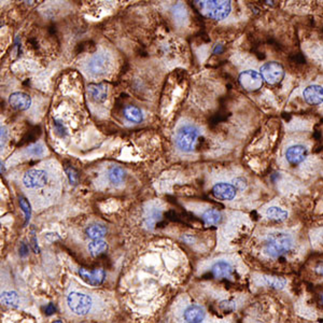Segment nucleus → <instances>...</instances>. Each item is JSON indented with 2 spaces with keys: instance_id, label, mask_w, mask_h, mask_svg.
<instances>
[{
  "instance_id": "nucleus-12",
  "label": "nucleus",
  "mask_w": 323,
  "mask_h": 323,
  "mask_svg": "<svg viewBox=\"0 0 323 323\" xmlns=\"http://www.w3.org/2000/svg\"><path fill=\"white\" fill-rule=\"evenodd\" d=\"M303 97L309 105H320L323 102V87L320 85H309L303 92Z\"/></svg>"
},
{
  "instance_id": "nucleus-32",
  "label": "nucleus",
  "mask_w": 323,
  "mask_h": 323,
  "mask_svg": "<svg viewBox=\"0 0 323 323\" xmlns=\"http://www.w3.org/2000/svg\"><path fill=\"white\" fill-rule=\"evenodd\" d=\"M56 310V308L55 306H54L53 304H48L47 307H46V312L48 315H52L53 312H55Z\"/></svg>"
},
{
  "instance_id": "nucleus-29",
  "label": "nucleus",
  "mask_w": 323,
  "mask_h": 323,
  "mask_svg": "<svg viewBox=\"0 0 323 323\" xmlns=\"http://www.w3.org/2000/svg\"><path fill=\"white\" fill-rule=\"evenodd\" d=\"M31 153L33 155H41L43 153V146L40 144H37L31 149Z\"/></svg>"
},
{
  "instance_id": "nucleus-18",
  "label": "nucleus",
  "mask_w": 323,
  "mask_h": 323,
  "mask_svg": "<svg viewBox=\"0 0 323 323\" xmlns=\"http://www.w3.org/2000/svg\"><path fill=\"white\" fill-rule=\"evenodd\" d=\"M108 249V244L102 239H93L89 243V251L92 257L97 258L104 254Z\"/></svg>"
},
{
  "instance_id": "nucleus-30",
  "label": "nucleus",
  "mask_w": 323,
  "mask_h": 323,
  "mask_svg": "<svg viewBox=\"0 0 323 323\" xmlns=\"http://www.w3.org/2000/svg\"><path fill=\"white\" fill-rule=\"evenodd\" d=\"M19 254H21L22 257H26L28 254V248L24 242H22L21 246H19Z\"/></svg>"
},
{
  "instance_id": "nucleus-13",
  "label": "nucleus",
  "mask_w": 323,
  "mask_h": 323,
  "mask_svg": "<svg viewBox=\"0 0 323 323\" xmlns=\"http://www.w3.org/2000/svg\"><path fill=\"white\" fill-rule=\"evenodd\" d=\"M9 104L16 110L24 111L27 110L32 105V98L25 93L16 92L10 95L9 97Z\"/></svg>"
},
{
  "instance_id": "nucleus-35",
  "label": "nucleus",
  "mask_w": 323,
  "mask_h": 323,
  "mask_svg": "<svg viewBox=\"0 0 323 323\" xmlns=\"http://www.w3.org/2000/svg\"><path fill=\"white\" fill-rule=\"evenodd\" d=\"M321 301H322V304H323V295H322V298H321Z\"/></svg>"
},
{
  "instance_id": "nucleus-5",
  "label": "nucleus",
  "mask_w": 323,
  "mask_h": 323,
  "mask_svg": "<svg viewBox=\"0 0 323 323\" xmlns=\"http://www.w3.org/2000/svg\"><path fill=\"white\" fill-rule=\"evenodd\" d=\"M238 81L243 90L248 92H256L262 87L264 79L261 72L253 69H248L241 72Z\"/></svg>"
},
{
  "instance_id": "nucleus-4",
  "label": "nucleus",
  "mask_w": 323,
  "mask_h": 323,
  "mask_svg": "<svg viewBox=\"0 0 323 323\" xmlns=\"http://www.w3.org/2000/svg\"><path fill=\"white\" fill-rule=\"evenodd\" d=\"M67 305L77 316H85L92 308V298L80 292H71L67 296Z\"/></svg>"
},
{
  "instance_id": "nucleus-6",
  "label": "nucleus",
  "mask_w": 323,
  "mask_h": 323,
  "mask_svg": "<svg viewBox=\"0 0 323 323\" xmlns=\"http://www.w3.org/2000/svg\"><path fill=\"white\" fill-rule=\"evenodd\" d=\"M260 71L263 79L269 83V84H276V83L280 82L282 78L285 77V69H283V67L277 62L265 63L261 67Z\"/></svg>"
},
{
  "instance_id": "nucleus-20",
  "label": "nucleus",
  "mask_w": 323,
  "mask_h": 323,
  "mask_svg": "<svg viewBox=\"0 0 323 323\" xmlns=\"http://www.w3.org/2000/svg\"><path fill=\"white\" fill-rule=\"evenodd\" d=\"M108 178H109L110 182L113 185H119V184L124 182L125 171L122 169L121 167L113 166V167L110 168L109 173H108Z\"/></svg>"
},
{
  "instance_id": "nucleus-22",
  "label": "nucleus",
  "mask_w": 323,
  "mask_h": 323,
  "mask_svg": "<svg viewBox=\"0 0 323 323\" xmlns=\"http://www.w3.org/2000/svg\"><path fill=\"white\" fill-rule=\"evenodd\" d=\"M266 217L271 220H275V221H285V220L288 218V212L286 210H283L280 207H276V206H273V207H269L268 209H266Z\"/></svg>"
},
{
  "instance_id": "nucleus-8",
  "label": "nucleus",
  "mask_w": 323,
  "mask_h": 323,
  "mask_svg": "<svg viewBox=\"0 0 323 323\" xmlns=\"http://www.w3.org/2000/svg\"><path fill=\"white\" fill-rule=\"evenodd\" d=\"M48 182V175L45 170L31 169L23 177V183L28 189H40Z\"/></svg>"
},
{
  "instance_id": "nucleus-3",
  "label": "nucleus",
  "mask_w": 323,
  "mask_h": 323,
  "mask_svg": "<svg viewBox=\"0 0 323 323\" xmlns=\"http://www.w3.org/2000/svg\"><path fill=\"white\" fill-rule=\"evenodd\" d=\"M199 136V129L195 125L185 124L181 126L176 135V145L182 152H192L195 148L197 138Z\"/></svg>"
},
{
  "instance_id": "nucleus-24",
  "label": "nucleus",
  "mask_w": 323,
  "mask_h": 323,
  "mask_svg": "<svg viewBox=\"0 0 323 323\" xmlns=\"http://www.w3.org/2000/svg\"><path fill=\"white\" fill-rule=\"evenodd\" d=\"M1 302L4 305L10 307H17L19 303V298L16 291H7L1 294Z\"/></svg>"
},
{
  "instance_id": "nucleus-33",
  "label": "nucleus",
  "mask_w": 323,
  "mask_h": 323,
  "mask_svg": "<svg viewBox=\"0 0 323 323\" xmlns=\"http://www.w3.org/2000/svg\"><path fill=\"white\" fill-rule=\"evenodd\" d=\"M7 139V130L6 129H4V127H1V148H2V145H4V143H6V140Z\"/></svg>"
},
{
  "instance_id": "nucleus-26",
  "label": "nucleus",
  "mask_w": 323,
  "mask_h": 323,
  "mask_svg": "<svg viewBox=\"0 0 323 323\" xmlns=\"http://www.w3.org/2000/svg\"><path fill=\"white\" fill-rule=\"evenodd\" d=\"M65 171L67 174L68 179H69V182L73 185H76L78 183V180H79V176H78L76 169L71 167V166H66Z\"/></svg>"
},
{
  "instance_id": "nucleus-28",
  "label": "nucleus",
  "mask_w": 323,
  "mask_h": 323,
  "mask_svg": "<svg viewBox=\"0 0 323 323\" xmlns=\"http://www.w3.org/2000/svg\"><path fill=\"white\" fill-rule=\"evenodd\" d=\"M234 183H235V188L237 190H244L247 188V183H246V180H243L242 178H237L234 180Z\"/></svg>"
},
{
  "instance_id": "nucleus-21",
  "label": "nucleus",
  "mask_w": 323,
  "mask_h": 323,
  "mask_svg": "<svg viewBox=\"0 0 323 323\" xmlns=\"http://www.w3.org/2000/svg\"><path fill=\"white\" fill-rule=\"evenodd\" d=\"M204 222L207 225H217L222 222V214L215 209H209L203 214Z\"/></svg>"
},
{
  "instance_id": "nucleus-14",
  "label": "nucleus",
  "mask_w": 323,
  "mask_h": 323,
  "mask_svg": "<svg viewBox=\"0 0 323 323\" xmlns=\"http://www.w3.org/2000/svg\"><path fill=\"white\" fill-rule=\"evenodd\" d=\"M184 320L187 322L198 323L205 319V310L198 305H191L184 310Z\"/></svg>"
},
{
  "instance_id": "nucleus-25",
  "label": "nucleus",
  "mask_w": 323,
  "mask_h": 323,
  "mask_svg": "<svg viewBox=\"0 0 323 323\" xmlns=\"http://www.w3.org/2000/svg\"><path fill=\"white\" fill-rule=\"evenodd\" d=\"M18 203H19V207L22 208L24 214H25V225H27V223L29 222V220H31V217H32L31 205H29L26 198H24V197H19Z\"/></svg>"
},
{
  "instance_id": "nucleus-34",
  "label": "nucleus",
  "mask_w": 323,
  "mask_h": 323,
  "mask_svg": "<svg viewBox=\"0 0 323 323\" xmlns=\"http://www.w3.org/2000/svg\"><path fill=\"white\" fill-rule=\"evenodd\" d=\"M316 271H317L318 274H319V275L323 276V262L318 264L317 267H316Z\"/></svg>"
},
{
  "instance_id": "nucleus-1",
  "label": "nucleus",
  "mask_w": 323,
  "mask_h": 323,
  "mask_svg": "<svg viewBox=\"0 0 323 323\" xmlns=\"http://www.w3.org/2000/svg\"><path fill=\"white\" fill-rule=\"evenodd\" d=\"M194 3L204 16L222 21L232 12L231 0H194Z\"/></svg>"
},
{
  "instance_id": "nucleus-2",
  "label": "nucleus",
  "mask_w": 323,
  "mask_h": 323,
  "mask_svg": "<svg viewBox=\"0 0 323 323\" xmlns=\"http://www.w3.org/2000/svg\"><path fill=\"white\" fill-rule=\"evenodd\" d=\"M293 247V238L285 232L269 234L265 243V253L271 258H279L288 253Z\"/></svg>"
},
{
  "instance_id": "nucleus-23",
  "label": "nucleus",
  "mask_w": 323,
  "mask_h": 323,
  "mask_svg": "<svg viewBox=\"0 0 323 323\" xmlns=\"http://www.w3.org/2000/svg\"><path fill=\"white\" fill-rule=\"evenodd\" d=\"M261 283L265 285L266 287H271L274 289H280L285 288L287 285V281L282 278H277V277H268V276H262L261 277Z\"/></svg>"
},
{
  "instance_id": "nucleus-19",
  "label": "nucleus",
  "mask_w": 323,
  "mask_h": 323,
  "mask_svg": "<svg viewBox=\"0 0 323 323\" xmlns=\"http://www.w3.org/2000/svg\"><path fill=\"white\" fill-rule=\"evenodd\" d=\"M86 236L93 239H101L106 236L107 228L102 224H92L85 229Z\"/></svg>"
},
{
  "instance_id": "nucleus-11",
  "label": "nucleus",
  "mask_w": 323,
  "mask_h": 323,
  "mask_svg": "<svg viewBox=\"0 0 323 323\" xmlns=\"http://www.w3.org/2000/svg\"><path fill=\"white\" fill-rule=\"evenodd\" d=\"M237 189L234 185L225 182H219L213 185L212 193L217 198L223 200H232L236 196Z\"/></svg>"
},
{
  "instance_id": "nucleus-17",
  "label": "nucleus",
  "mask_w": 323,
  "mask_h": 323,
  "mask_svg": "<svg viewBox=\"0 0 323 323\" xmlns=\"http://www.w3.org/2000/svg\"><path fill=\"white\" fill-rule=\"evenodd\" d=\"M124 116L127 121L134 124L141 123L144 120L143 112L135 106H127L124 109Z\"/></svg>"
},
{
  "instance_id": "nucleus-16",
  "label": "nucleus",
  "mask_w": 323,
  "mask_h": 323,
  "mask_svg": "<svg viewBox=\"0 0 323 323\" xmlns=\"http://www.w3.org/2000/svg\"><path fill=\"white\" fill-rule=\"evenodd\" d=\"M89 94L97 102L106 100L108 95V87L105 84H92L89 86Z\"/></svg>"
},
{
  "instance_id": "nucleus-31",
  "label": "nucleus",
  "mask_w": 323,
  "mask_h": 323,
  "mask_svg": "<svg viewBox=\"0 0 323 323\" xmlns=\"http://www.w3.org/2000/svg\"><path fill=\"white\" fill-rule=\"evenodd\" d=\"M32 248H33V250L36 251V253L39 252V248H38V244H37V239L35 237V233H32Z\"/></svg>"
},
{
  "instance_id": "nucleus-15",
  "label": "nucleus",
  "mask_w": 323,
  "mask_h": 323,
  "mask_svg": "<svg viewBox=\"0 0 323 323\" xmlns=\"http://www.w3.org/2000/svg\"><path fill=\"white\" fill-rule=\"evenodd\" d=\"M211 273L215 278H229L232 276L233 267L226 261H219L213 264Z\"/></svg>"
},
{
  "instance_id": "nucleus-27",
  "label": "nucleus",
  "mask_w": 323,
  "mask_h": 323,
  "mask_svg": "<svg viewBox=\"0 0 323 323\" xmlns=\"http://www.w3.org/2000/svg\"><path fill=\"white\" fill-rule=\"evenodd\" d=\"M220 308H221L223 311L231 312L236 308V305H235V303L232 301H223L220 303Z\"/></svg>"
},
{
  "instance_id": "nucleus-7",
  "label": "nucleus",
  "mask_w": 323,
  "mask_h": 323,
  "mask_svg": "<svg viewBox=\"0 0 323 323\" xmlns=\"http://www.w3.org/2000/svg\"><path fill=\"white\" fill-rule=\"evenodd\" d=\"M110 60L105 53L95 54L91 60L87 62L86 69L93 76H102L109 69Z\"/></svg>"
},
{
  "instance_id": "nucleus-9",
  "label": "nucleus",
  "mask_w": 323,
  "mask_h": 323,
  "mask_svg": "<svg viewBox=\"0 0 323 323\" xmlns=\"http://www.w3.org/2000/svg\"><path fill=\"white\" fill-rule=\"evenodd\" d=\"M79 275L83 281L91 286H99L106 279V273L104 269H95V271H87L85 268L79 269Z\"/></svg>"
},
{
  "instance_id": "nucleus-10",
  "label": "nucleus",
  "mask_w": 323,
  "mask_h": 323,
  "mask_svg": "<svg viewBox=\"0 0 323 323\" xmlns=\"http://www.w3.org/2000/svg\"><path fill=\"white\" fill-rule=\"evenodd\" d=\"M307 156V149L303 145H294L289 146L286 151V159L291 165L302 163Z\"/></svg>"
}]
</instances>
